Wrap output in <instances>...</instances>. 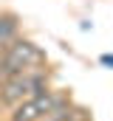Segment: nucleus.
Segmentation results:
<instances>
[{
  "mask_svg": "<svg viewBox=\"0 0 113 121\" xmlns=\"http://www.w3.org/2000/svg\"><path fill=\"white\" fill-rule=\"evenodd\" d=\"M42 65H45V54H42L34 42H28V39H14V42L3 51V56H0V82H6V79H11V76H17V73L42 70Z\"/></svg>",
  "mask_w": 113,
  "mask_h": 121,
  "instance_id": "f257e3e1",
  "label": "nucleus"
},
{
  "mask_svg": "<svg viewBox=\"0 0 113 121\" xmlns=\"http://www.w3.org/2000/svg\"><path fill=\"white\" fill-rule=\"evenodd\" d=\"M45 82H48V76H45L42 70L17 73V76L6 79V82L0 85V101L9 104V107H17V104H23L28 99H34L37 93H42L45 90Z\"/></svg>",
  "mask_w": 113,
  "mask_h": 121,
  "instance_id": "f03ea898",
  "label": "nucleus"
},
{
  "mask_svg": "<svg viewBox=\"0 0 113 121\" xmlns=\"http://www.w3.org/2000/svg\"><path fill=\"white\" fill-rule=\"evenodd\" d=\"M65 104H71V99H68L65 93L42 90V93H37L34 99L17 104L14 113H11V121H45L48 113H54L59 107H65Z\"/></svg>",
  "mask_w": 113,
  "mask_h": 121,
  "instance_id": "7ed1b4c3",
  "label": "nucleus"
},
{
  "mask_svg": "<svg viewBox=\"0 0 113 121\" xmlns=\"http://www.w3.org/2000/svg\"><path fill=\"white\" fill-rule=\"evenodd\" d=\"M45 121H85V110H82V107H71V104H65V107L54 110V113H48Z\"/></svg>",
  "mask_w": 113,
  "mask_h": 121,
  "instance_id": "20e7f679",
  "label": "nucleus"
},
{
  "mask_svg": "<svg viewBox=\"0 0 113 121\" xmlns=\"http://www.w3.org/2000/svg\"><path fill=\"white\" fill-rule=\"evenodd\" d=\"M14 26H17V20H14L11 14L0 17V51L11 45V37H14Z\"/></svg>",
  "mask_w": 113,
  "mask_h": 121,
  "instance_id": "39448f33",
  "label": "nucleus"
},
{
  "mask_svg": "<svg viewBox=\"0 0 113 121\" xmlns=\"http://www.w3.org/2000/svg\"><path fill=\"white\" fill-rule=\"evenodd\" d=\"M99 62H102V65H110V68H113V54H102V56H99Z\"/></svg>",
  "mask_w": 113,
  "mask_h": 121,
  "instance_id": "423d86ee",
  "label": "nucleus"
}]
</instances>
